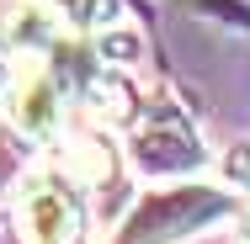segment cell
<instances>
[{"mask_svg": "<svg viewBox=\"0 0 250 244\" xmlns=\"http://www.w3.org/2000/svg\"><path fill=\"white\" fill-rule=\"evenodd\" d=\"M32 149H38V144H32L27 133H16V128L0 117V196H11L16 181L32 170Z\"/></svg>", "mask_w": 250, "mask_h": 244, "instance_id": "6", "label": "cell"}, {"mask_svg": "<svg viewBox=\"0 0 250 244\" xmlns=\"http://www.w3.org/2000/svg\"><path fill=\"white\" fill-rule=\"evenodd\" d=\"M38 5L48 11L59 27H69V32H101V27H112L123 16L117 0H38Z\"/></svg>", "mask_w": 250, "mask_h": 244, "instance_id": "5", "label": "cell"}, {"mask_svg": "<svg viewBox=\"0 0 250 244\" xmlns=\"http://www.w3.org/2000/svg\"><path fill=\"white\" fill-rule=\"evenodd\" d=\"M91 186L64 165L27 170L16 181V234L21 244H85L91 239Z\"/></svg>", "mask_w": 250, "mask_h": 244, "instance_id": "1", "label": "cell"}, {"mask_svg": "<svg viewBox=\"0 0 250 244\" xmlns=\"http://www.w3.org/2000/svg\"><path fill=\"white\" fill-rule=\"evenodd\" d=\"M123 154H128V165H133L139 175H149V181H181V175L208 170V144L197 138V128H192L176 106H165V101H154L149 112H133V117H128Z\"/></svg>", "mask_w": 250, "mask_h": 244, "instance_id": "3", "label": "cell"}, {"mask_svg": "<svg viewBox=\"0 0 250 244\" xmlns=\"http://www.w3.org/2000/svg\"><path fill=\"white\" fill-rule=\"evenodd\" d=\"M229 181H234V191L245 196V207H250V149H234V159H229Z\"/></svg>", "mask_w": 250, "mask_h": 244, "instance_id": "7", "label": "cell"}, {"mask_svg": "<svg viewBox=\"0 0 250 244\" xmlns=\"http://www.w3.org/2000/svg\"><path fill=\"white\" fill-rule=\"evenodd\" d=\"M5 122L16 128V133H27L32 144H53L59 133H64V112H69V96H64V85L53 80L48 64H27V69H16V80H11V91H5Z\"/></svg>", "mask_w": 250, "mask_h": 244, "instance_id": "4", "label": "cell"}, {"mask_svg": "<svg viewBox=\"0 0 250 244\" xmlns=\"http://www.w3.org/2000/svg\"><path fill=\"white\" fill-rule=\"evenodd\" d=\"M16 69H21V64H16V53H11V43L0 38V101H5V91H11V80H16Z\"/></svg>", "mask_w": 250, "mask_h": 244, "instance_id": "8", "label": "cell"}, {"mask_svg": "<svg viewBox=\"0 0 250 244\" xmlns=\"http://www.w3.org/2000/svg\"><path fill=\"white\" fill-rule=\"evenodd\" d=\"M240 207H245V196L224 191V186H170V191L144 196L128 212V223L117 228L112 244H176V239H187V234H197V228L224 223Z\"/></svg>", "mask_w": 250, "mask_h": 244, "instance_id": "2", "label": "cell"}]
</instances>
